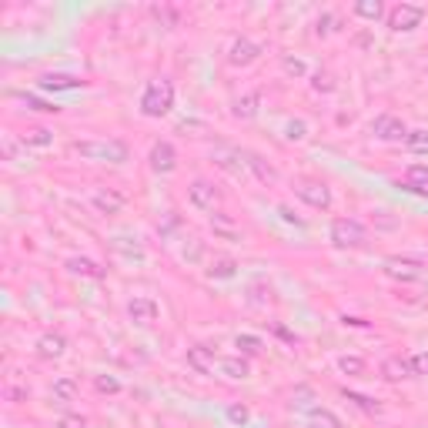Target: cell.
Segmentation results:
<instances>
[{
  "label": "cell",
  "instance_id": "cell-23",
  "mask_svg": "<svg viewBox=\"0 0 428 428\" xmlns=\"http://www.w3.org/2000/svg\"><path fill=\"white\" fill-rule=\"evenodd\" d=\"M234 275H238V261L234 258H214L211 268H208V278H218V281H227Z\"/></svg>",
  "mask_w": 428,
  "mask_h": 428
},
{
  "label": "cell",
  "instance_id": "cell-3",
  "mask_svg": "<svg viewBox=\"0 0 428 428\" xmlns=\"http://www.w3.org/2000/svg\"><path fill=\"white\" fill-rule=\"evenodd\" d=\"M331 241H335V248H362L368 241V231L355 218H335L331 221Z\"/></svg>",
  "mask_w": 428,
  "mask_h": 428
},
{
  "label": "cell",
  "instance_id": "cell-7",
  "mask_svg": "<svg viewBox=\"0 0 428 428\" xmlns=\"http://www.w3.org/2000/svg\"><path fill=\"white\" fill-rule=\"evenodd\" d=\"M371 134L378 141H405L408 138V127H405L402 117H395V114H378L375 124H371Z\"/></svg>",
  "mask_w": 428,
  "mask_h": 428
},
{
  "label": "cell",
  "instance_id": "cell-21",
  "mask_svg": "<svg viewBox=\"0 0 428 428\" xmlns=\"http://www.w3.org/2000/svg\"><path fill=\"white\" fill-rule=\"evenodd\" d=\"M67 271L71 275H81V278H104V268L97 261H90V258H71L67 261Z\"/></svg>",
  "mask_w": 428,
  "mask_h": 428
},
{
  "label": "cell",
  "instance_id": "cell-18",
  "mask_svg": "<svg viewBox=\"0 0 428 428\" xmlns=\"http://www.w3.org/2000/svg\"><path fill=\"white\" fill-rule=\"evenodd\" d=\"M405 188L415 194H428V164H412L405 171Z\"/></svg>",
  "mask_w": 428,
  "mask_h": 428
},
{
  "label": "cell",
  "instance_id": "cell-35",
  "mask_svg": "<svg viewBox=\"0 0 428 428\" xmlns=\"http://www.w3.org/2000/svg\"><path fill=\"white\" fill-rule=\"evenodd\" d=\"M227 418H231L234 425H244L251 415H248V408H244V405H231V408H227Z\"/></svg>",
  "mask_w": 428,
  "mask_h": 428
},
{
  "label": "cell",
  "instance_id": "cell-27",
  "mask_svg": "<svg viewBox=\"0 0 428 428\" xmlns=\"http://www.w3.org/2000/svg\"><path fill=\"white\" fill-rule=\"evenodd\" d=\"M405 148H408L412 154H428V131H408Z\"/></svg>",
  "mask_w": 428,
  "mask_h": 428
},
{
  "label": "cell",
  "instance_id": "cell-9",
  "mask_svg": "<svg viewBox=\"0 0 428 428\" xmlns=\"http://www.w3.org/2000/svg\"><path fill=\"white\" fill-rule=\"evenodd\" d=\"M151 171H157V174H171L177 167V151H174V144L171 141H157L151 148Z\"/></svg>",
  "mask_w": 428,
  "mask_h": 428
},
{
  "label": "cell",
  "instance_id": "cell-25",
  "mask_svg": "<svg viewBox=\"0 0 428 428\" xmlns=\"http://www.w3.org/2000/svg\"><path fill=\"white\" fill-rule=\"evenodd\" d=\"M74 395H77V378L64 375L54 381V398H57V402H71Z\"/></svg>",
  "mask_w": 428,
  "mask_h": 428
},
{
  "label": "cell",
  "instance_id": "cell-15",
  "mask_svg": "<svg viewBox=\"0 0 428 428\" xmlns=\"http://www.w3.org/2000/svg\"><path fill=\"white\" fill-rule=\"evenodd\" d=\"M188 365L194 371H201V375H211L218 362H214V352L208 345H194V348H188Z\"/></svg>",
  "mask_w": 428,
  "mask_h": 428
},
{
  "label": "cell",
  "instance_id": "cell-17",
  "mask_svg": "<svg viewBox=\"0 0 428 428\" xmlns=\"http://www.w3.org/2000/svg\"><path fill=\"white\" fill-rule=\"evenodd\" d=\"M90 201H94V208H97L101 214H117V211H121V208L127 204V198L121 194V191H111V188H107V191H97Z\"/></svg>",
  "mask_w": 428,
  "mask_h": 428
},
{
  "label": "cell",
  "instance_id": "cell-38",
  "mask_svg": "<svg viewBox=\"0 0 428 428\" xmlns=\"http://www.w3.org/2000/svg\"><path fill=\"white\" fill-rule=\"evenodd\" d=\"M304 121H288V141H302L304 138Z\"/></svg>",
  "mask_w": 428,
  "mask_h": 428
},
{
  "label": "cell",
  "instance_id": "cell-41",
  "mask_svg": "<svg viewBox=\"0 0 428 428\" xmlns=\"http://www.w3.org/2000/svg\"><path fill=\"white\" fill-rule=\"evenodd\" d=\"M278 214H281V218H285V221H288V225H298V227L304 225L302 218H295V214H291V208H285V204H281V208H278Z\"/></svg>",
  "mask_w": 428,
  "mask_h": 428
},
{
  "label": "cell",
  "instance_id": "cell-4",
  "mask_svg": "<svg viewBox=\"0 0 428 428\" xmlns=\"http://www.w3.org/2000/svg\"><path fill=\"white\" fill-rule=\"evenodd\" d=\"M422 20H425V7H418V4H398V7H391L388 11V27L395 30V34L415 30Z\"/></svg>",
  "mask_w": 428,
  "mask_h": 428
},
{
  "label": "cell",
  "instance_id": "cell-26",
  "mask_svg": "<svg viewBox=\"0 0 428 428\" xmlns=\"http://www.w3.org/2000/svg\"><path fill=\"white\" fill-rule=\"evenodd\" d=\"M355 13L365 17V20H378V17L385 13V4H381V0H358V4H355Z\"/></svg>",
  "mask_w": 428,
  "mask_h": 428
},
{
  "label": "cell",
  "instance_id": "cell-19",
  "mask_svg": "<svg viewBox=\"0 0 428 428\" xmlns=\"http://www.w3.org/2000/svg\"><path fill=\"white\" fill-rule=\"evenodd\" d=\"M385 271H388L391 278L412 281V278L422 275V265H418V261H398V258H388V261H385Z\"/></svg>",
  "mask_w": 428,
  "mask_h": 428
},
{
  "label": "cell",
  "instance_id": "cell-33",
  "mask_svg": "<svg viewBox=\"0 0 428 428\" xmlns=\"http://www.w3.org/2000/svg\"><path fill=\"white\" fill-rule=\"evenodd\" d=\"M94 385H97V391H104V395H117V391H121V381L111 378V375H97Z\"/></svg>",
  "mask_w": 428,
  "mask_h": 428
},
{
  "label": "cell",
  "instance_id": "cell-37",
  "mask_svg": "<svg viewBox=\"0 0 428 428\" xmlns=\"http://www.w3.org/2000/svg\"><path fill=\"white\" fill-rule=\"evenodd\" d=\"M57 428H88V418L84 415H64L57 422Z\"/></svg>",
  "mask_w": 428,
  "mask_h": 428
},
{
  "label": "cell",
  "instance_id": "cell-8",
  "mask_svg": "<svg viewBox=\"0 0 428 428\" xmlns=\"http://www.w3.org/2000/svg\"><path fill=\"white\" fill-rule=\"evenodd\" d=\"M157 302L154 298H144V295H138V298H131L127 302V318L134 321V325H141V328H148V325H154L157 321Z\"/></svg>",
  "mask_w": 428,
  "mask_h": 428
},
{
  "label": "cell",
  "instance_id": "cell-5",
  "mask_svg": "<svg viewBox=\"0 0 428 428\" xmlns=\"http://www.w3.org/2000/svg\"><path fill=\"white\" fill-rule=\"evenodd\" d=\"M295 194H298L304 204L318 208V211H328V208H331V188H328L325 181H298V184H295Z\"/></svg>",
  "mask_w": 428,
  "mask_h": 428
},
{
  "label": "cell",
  "instance_id": "cell-29",
  "mask_svg": "<svg viewBox=\"0 0 428 428\" xmlns=\"http://www.w3.org/2000/svg\"><path fill=\"white\" fill-rule=\"evenodd\" d=\"M54 141V134L47 131V127H34V131H27L24 134V144H34V148H47Z\"/></svg>",
  "mask_w": 428,
  "mask_h": 428
},
{
  "label": "cell",
  "instance_id": "cell-40",
  "mask_svg": "<svg viewBox=\"0 0 428 428\" xmlns=\"http://www.w3.org/2000/svg\"><path fill=\"white\" fill-rule=\"evenodd\" d=\"M285 71H288V74H295V77H302L304 74V64L298 61V57H285Z\"/></svg>",
  "mask_w": 428,
  "mask_h": 428
},
{
  "label": "cell",
  "instance_id": "cell-13",
  "mask_svg": "<svg viewBox=\"0 0 428 428\" xmlns=\"http://www.w3.org/2000/svg\"><path fill=\"white\" fill-rule=\"evenodd\" d=\"M381 375L388 378V381H402V378H412V358H402V355H391L381 362Z\"/></svg>",
  "mask_w": 428,
  "mask_h": 428
},
{
  "label": "cell",
  "instance_id": "cell-12",
  "mask_svg": "<svg viewBox=\"0 0 428 428\" xmlns=\"http://www.w3.org/2000/svg\"><path fill=\"white\" fill-rule=\"evenodd\" d=\"M64 352H67V338H64L61 331H44V335L37 338V355H40V358L54 362V358H61Z\"/></svg>",
  "mask_w": 428,
  "mask_h": 428
},
{
  "label": "cell",
  "instance_id": "cell-20",
  "mask_svg": "<svg viewBox=\"0 0 428 428\" xmlns=\"http://www.w3.org/2000/svg\"><path fill=\"white\" fill-rule=\"evenodd\" d=\"M258 104H261V94H258V90H251V94H244V97H238V101H234L231 114H234V117H241V121H251L254 114H258Z\"/></svg>",
  "mask_w": 428,
  "mask_h": 428
},
{
  "label": "cell",
  "instance_id": "cell-32",
  "mask_svg": "<svg viewBox=\"0 0 428 428\" xmlns=\"http://www.w3.org/2000/svg\"><path fill=\"white\" fill-rule=\"evenodd\" d=\"M345 398H348V402H355L358 408H365V412H381V405L371 402V398H365V395H358V391H345Z\"/></svg>",
  "mask_w": 428,
  "mask_h": 428
},
{
  "label": "cell",
  "instance_id": "cell-2",
  "mask_svg": "<svg viewBox=\"0 0 428 428\" xmlns=\"http://www.w3.org/2000/svg\"><path fill=\"white\" fill-rule=\"evenodd\" d=\"M74 151L88 161L101 164H124L127 161V144L124 141H74Z\"/></svg>",
  "mask_w": 428,
  "mask_h": 428
},
{
  "label": "cell",
  "instance_id": "cell-28",
  "mask_svg": "<svg viewBox=\"0 0 428 428\" xmlns=\"http://www.w3.org/2000/svg\"><path fill=\"white\" fill-rule=\"evenodd\" d=\"M308 428H341V422L331 415V412L318 408V412H311V418H308Z\"/></svg>",
  "mask_w": 428,
  "mask_h": 428
},
{
  "label": "cell",
  "instance_id": "cell-1",
  "mask_svg": "<svg viewBox=\"0 0 428 428\" xmlns=\"http://www.w3.org/2000/svg\"><path fill=\"white\" fill-rule=\"evenodd\" d=\"M171 107H174V84L167 77L151 81L144 97H141V114L144 117H164V114H171Z\"/></svg>",
  "mask_w": 428,
  "mask_h": 428
},
{
  "label": "cell",
  "instance_id": "cell-22",
  "mask_svg": "<svg viewBox=\"0 0 428 428\" xmlns=\"http://www.w3.org/2000/svg\"><path fill=\"white\" fill-rule=\"evenodd\" d=\"M218 368H221L227 378H234V381H244V378L251 375V368H248V362H244L241 355H238V358H221Z\"/></svg>",
  "mask_w": 428,
  "mask_h": 428
},
{
  "label": "cell",
  "instance_id": "cell-39",
  "mask_svg": "<svg viewBox=\"0 0 428 428\" xmlns=\"http://www.w3.org/2000/svg\"><path fill=\"white\" fill-rule=\"evenodd\" d=\"M412 371H415V375H428V352L412 358Z\"/></svg>",
  "mask_w": 428,
  "mask_h": 428
},
{
  "label": "cell",
  "instance_id": "cell-31",
  "mask_svg": "<svg viewBox=\"0 0 428 428\" xmlns=\"http://www.w3.org/2000/svg\"><path fill=\"white\" fill-rule=\"evenodd\" d=\"M338 30V17L335 13H325V17H318V24H315V34L318 37H328V34H335Z\"/></svg>",
  "mask_w": 428,
  "mask_h": 428
},
{
  "label": "cell",
  "instance_id": "cell-10",
  "mask_svg": "<svg viewBox=\"0 0 428 428\" xmlns=\"http://www.w3.org/2000/svg\"><path fill=\"white\" fill-rule=\"evenodd\" d=\"M258 57H261V47H258L251 37H238L231 44V51H227V64H231V67H248V64H254Z\"/></svg>",
  "mask_w": 428,
  "mask_h": 428
},
{
  "label": "cell",
  "instance_id": "cell-34",
  "mask_svg": "<svg viewBox=\"0 0 428 428\" xmlns=\"http://www.w3.org/2000/svg\"><path fill=\"white\" fill-rule=\"evenodd\" d=\"M24 104H27V107H30V111H44V114H54V111H61V107H54V104L40 101V97H34V94H24Z\"/></svg>",
  "mask_w": 428,
  "mask_h": 428
},
{
  "label": "cell",
  "instance_id": "cell-43",
  "mask_svg": "<svg viewBox=\"0 0 428 428\" xmlns=\"http://www.w3.org/2000/svg\"><path fill=\"white\" fill-rule=\"evenodd\" d=\"M341 321H345V325H352V328H368V321H362V318H341Z\"/></svg>",
  "mask_w": 428,
  "mask_h": 428
},
{
  "label": "cell",
  "instance_id": "cell-42",
  "mask_svg": "<svg viewBox=\"0 0 428 428\" xmlns=\"http://www.w3.org/2000/svg\"><path fill=\"white\" fill-rule=\"evenodd\" d=\"M7 398H11V402H24L27 388H7Z\"/></svg>",
  "mask_w": 428,
  "mask_h": 428
},
{
  "label": "cell",
  "instance_id": "cell-14",
  "mask_svg": "<svg viewBox=\"0 0 428 428\" xmlns=\"http://www.w3.org/2000/svg\"><path fill=\"white\" fill-rule=\"evenodd\" d=\"M241 157H244V164L251 167V171H254V177H258L261 184H275V181H278V171H275V167H271V164L265 161V157H261V154L244 151V154H241Z\"/></svg>",
  "mask_w": 428,
  "mask_h": 428
},
{
  "label": "cell",
  "instance_id": "cell-11",
  "mask_svg": "<svg viewBox=\"0 0 428 428\" xmlns=\"http://www.w3.org/2000/svg\"><path fill=\"white\" fill-rule=\"evenodd\" d=\"M208 225H211V231L218 234V238H225V241H238L241 238V225L227 211H211Z\"/></svg>",
  "mask_w": 428,
  "mask_h": 428
},
{
  "label": "cell",
  "instance_id": "cell-6",
  "mask_svg": "<svg viewBox=\"0 0 428 428\" xmlns=\"http://www.w3.org/2000/svg\"><path fill=\"white\" fill-rule=\"evenodd\" d=\"M188 198H191V204H194L198 211H218V204H221V191L214 188L211 181L198 177V181H191Z\"/></svg>",
  "mask_w": 428,
  "mask_h": 428
},
{
  "label": "cell",
  "instance_id": "cell-16",
  "mask_svg": "<svg viewBox=\"0 0 428 428\" xmlns=\"http://www.w3.org/2000/svg\"><path fill=\"white\" fill-rule=\"evenodd\" d=\"M37 88L40 90H77V88H84V81L74 74H44L37 81Z\"/></svg>",
  "mask_w": 428,
  "mask_h": 428
},
{
  "label": "cell",
  "instance_id": "cell-24",
  "mask_svg": "<svg viewBox=\"0 0 428 428\" xmlns=\"http://www.w3.org/2000/svg\"><path fill=\"white\" fill-rule=\"evenodd\" d=\"M234 345H238V352L244 355V358H258V355L265 352V341L254 338V335H238V338H234Z\"/></svg>",
  "mask_w": 428,
  "mask_h": 428
},
{
  "label": "cell",
  "instance_id": "cell-30",
  "mask_svg": "<svg viewBox=\"0 0 428 428\" xmlns=\"http://www.w3.org/2000/svg\"><path fill=\"white\" fill-rule=\"evenodd\" d=\"M338 368L348 378H362V375H365V362H362V358H348V355H345V358L338 362Z\"/></svg>",
  "mask_w": 428,
  "mask_h": 428
},
{
  "label": "cell",
  "instance_id": "cell-36",
  "mask_svg": "<svg viewBox=\"0 0 428 428\" xmlns=\"http://www.w3.org/2000/svg\"><path fill=\"white\" fill-rule=\"evenodd\" d=\"M311 88H315V90H335V81H331V74H325V71H318L315 81H311Z\"/></svg>",
  "mask_w": 428,
  "mask_h": 428
}]
</instances>
